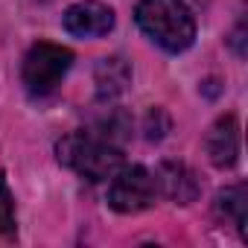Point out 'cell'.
I'll use <instances>...</instances> for the list:
<instances>
[{"mask_svg":"<svg viewBox=\"0 0 248 248\" xmlns=\"http://www.w3.org/2000/svg\"><path fill=\"white\" fill-rule=\"evenodd\" d=\"M15 199L9 193V184L6 178L0 175V236H9L15 233Z\"/></svg>","mask_w":248,"mask_h":248,"instance_id":"cell-10","label":"cell"},{"mask_svg":"<svg viewBox=\"0 0 248 248\" xmlns=\"http://www.w3.org/2000/svg\"><path fill=\"white\" fill-rule=\"evenodd\" d=\"M204 149H207L210 164L219 170H231L236 164V158H239V123L233 114L219 117L210 126V132L204 138Z\"/></svg>","mask_w":248,"mask_h":248,"instance_id":"cell-6","label":"cell"},{"mask_svg":"<svg viewBox=\"0 0 248 248\" xmlns=\"http://www.w3.org/2000/svg\"><path fill=\"white\" fill-rule=\"evenodd\" d=\"M135 21L167 53H184L196 41V21L184 0H138Z\"/></svg>","mask_w":248,"mask_h":248,"instance_id":"cell-1","label":"cell"},{"mask_svg":"<svg viewBox=\"0 0 248 248\" xmlns=\"http://www.w3.org/2000/svg\"><path fill=\"white\" fill-rule=\"evenodd\" d=\"M129 82H132V70H129V64L123 62L120 56L102 59V62L96 64V91H99L102 99L120 96L123 91L129 88Z\"/></svg>","mask_w":248,"mask_h":248,"instance_id":"cell-8","label":"cell"},{"mask_svg":"<svg viewBox=\"0 0 248 248\" xmlns=\"http://www.w3.org/2000/svg\"><path fill=\"white\" fill-rule=\"evenodd\" d=\"M245 210H248V196H245V184H233V187H225L219 196H216V213L228 222L236 225L239 236L245 239L248 231H245Z\"/></svg>","mask_w":248,"mask_h":248,"instance_id":"cell-9","label":"cell"},{"mask_svg":"<svg viewBox=\"0 0 248 248\" xmlns=\"http://www.w3.org/2000/svg\"><path fill=\"white\" fill-rule=\"evenodd\" d=\"M155 196H158V187H155V175L140 167V164H132V167H120L114 175H111V184H108V204L117 210V213H140L146 207L155 204Z\"/></svg>","mask_w":248,"mask_h":248,"instance_id":"cell-4","label":"cell"},{"mask_svg":"<svg viewBox=\"0 0 248 248\" xmlns=\"http://www.w3.org/2000/svg\"><path fill=\"white\" fill-rule=\"evenodd\" d=\"M64 30L76 38H102L114 30V12L99 0H82L64 12Z\"/></svg>","mask_w":248,"mask_h":248,"instance_id":"cell-5","label":"cell"},{"mask_svg":"<svg viewBox=\"0 0 248 248\" xmlns=\"http://www.w3.org/2000/svg\"><path fill=\"white\" fill-rule=\"evenodd\" d=\"M56 152H59V161L64 167H70L73 172H79L88 181H108L123 167L120 146L111 138L99 135L96 129L93 132H73V135H67L56 146Z\"/></svg>","mask_w":248,"mask_h":248,"instance_id":"cell-2","label":"cell"},{"mask_svg":"<svg viewBox=\"0 0 248 248\" xmlns=\"http://www.w3.org/2000/svg\"><path fill=\"white\" fill-rule=\"evenodd\" d=\"M73 64V53L62 44H50V41H38L30 47V53L24 56V67H21V76H24V85L32 96H47L53 93L64 73L70 70Z\"/></svg>","mask_w":248,"mask_h":248,"instance_id":"cell-3","label":"cell"},{"mask_svg":"<svg viewBox=\"0 0 248 248\" xmlns=\"http://www.w3.org/2000/svg\"><path fill=\"white\" fill-rule=\"evenodd\" d=\"M155 187L161 196H167L170 202L175 204H190L199 199V178L196 172L187 167V164H178V161H167L158 167L155 172Z\"/></svg>","mask_w":248,"mask_h":248,"instance_id":"cell-7","label":"cell"}]
</instances>
